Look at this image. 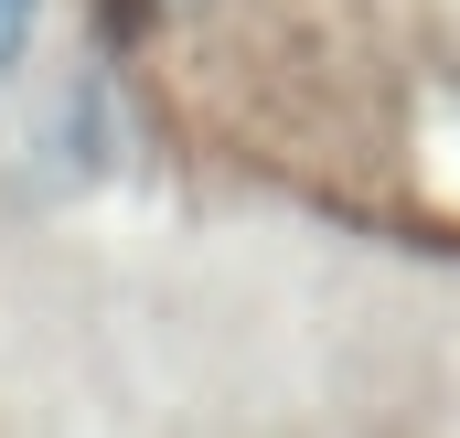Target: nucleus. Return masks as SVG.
<instances>
[{
  "label": "nucleus",
  "mask_w": 460,
  "mask_h": 438,
  "mask_svg": "<svg viewBox=\"0 0 460 438\" xmlns=\"http://www.w3.org/2000/svg\"><path fill=\"white\" fill-rule=\"evenodd\" d=\"M32 11H43V0H0V75L22 65V43H32Z\"/></svg>",
  "instance_id": "nucleus-1"
}]
</instances>
